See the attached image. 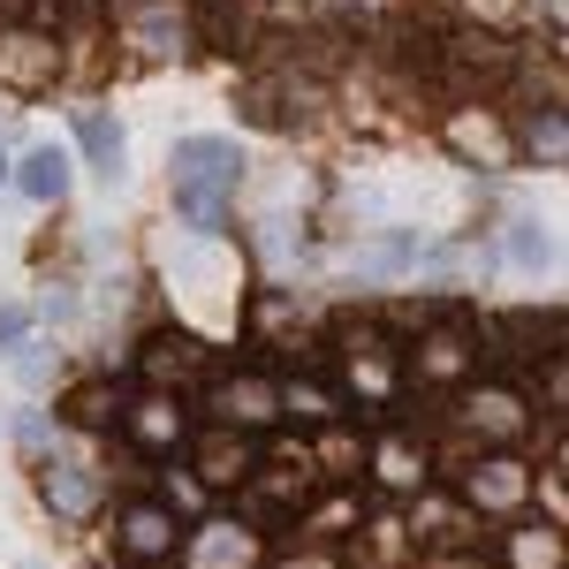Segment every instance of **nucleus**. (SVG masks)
<instances>
[{
  "mask_svg": "<svg viewBox=\"0 0 569 569\" xmlns=\"http://www.w3.org/2000/svg\"><path fill=\"white\" fill-rule=\"evenodd\" d=\"M236 182H243V152H236V137H182V144H176V213L190 220V228L213 236L220 220H228Z\"/></svg>",
  "mask_w": 569,
  "mask_h": 569,
  "instance_id": "nucleus-1",
  "label": "nucleus"
},
{
  "mask_svg": "<svg viewBox=\"0 0 569 569\" xmlns=\"http://www.w3.org/2000/svg\"><path fill=\"white\" fill-rule=\"evenodd\" d=\"M122 555H130V562H160V555H176V517H168L160 501H137L130 517H122Z\"/></svg>",
  "mask_w": 569,
  "mask_h": 569,
  "instance_id": "nucleus-2",
  "label": "nucleus"
},
{
  "mask_svg": "<svg viewBox=\"0 0 569 569\" xmlns=\"http://www.w3.org/2000/svg\"><path fill=\"white\" fill-rule=\"evenodd\" d=\"M77 144H84V160H91V176H122V152H130V137H122V122H107V114H84L77 122Z\"/></svg>",
  "mask_w": 569,
  "mask_h": 569,
  "instance_id": "nucleus-3",
  "label": "nucleus"
},
{
  "mask_svg": "<svg viewBox=\"0 0 569 569\" xmlns=\"http://www.w3.org/2000/svg\"><path fill=\"white\" fill-rule=\"evenodd\" d=\"M46 501L61 509V517H91V501H99V479H91L84 463H46Z\"/></svg>",
  "mask_w": 569,
  "mask_h": 569,
  "instance_id": "nucleus-4",
  "label": "nucleus"
},
{
  "mask_svg": "<svg viewBox=\"0 0 569 569\" xmlns=\"http://www.w3.org/2000/svg\"><path fill=\"white\" fill-rule=\"evenodd\" d=\"M23 198H31V206H61V198H69V160H61V152H53V144H39V152H31V160H23Z\"/></svg>",
  "mask_w": 569,
  "mask_h": 569,
  "instance_id": "nucleus-5",
  "label": "nucleus"
},
{
  "mask_svg": "<svg viewBox=\"0 0 569 569\" xmlns=\"http://www.w3.org/2000/svg\"><path fill=\"white\" fill-rule=\"evenodd\" d=\"M23 327H31V311L0 305V357H8V350H23Z\"/></svg>",
  "mask_w": 569,
  "mask_h": 569,
  "instance_id": "nucleus-6",
  "label": "nucleus"
},
{
  "mask_svg": "<svg viewBox=\"0 0 569 569\" xmlns=\"http://www.w3.org/2000/svg\"><path fill=\"white\" fill-rule=\"evenodd\" d=\"M0 182H8V160H0Z\"/></svg>",
  "mask_w": 569,
  "mask_h": 569,
  "instance_id": "nucleus-7",
  "label": "nucleus"
}]
</instances>
